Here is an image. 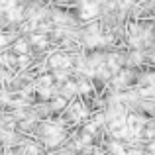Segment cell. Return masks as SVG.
Segmentation results:
<instances>
[{
    "label": "cell",
    "mask_w": 155,
    "mask_h": 155,
    "mask_svg": "<svg viewBox=\"0 0 155 155\" xmlns=\"http://www.w3.org/2000/svg\"><path fill=\"white\" fill-rule=\"evenodd\" d=\"M92 91H94V84H92L91 79L83 77L81 81H77V94L79 96H91Z\"/></svg>",
    "instance_id": "7"
},
{
    "label": "cell",
    "mask_w": 155,
    "mask_h": 155,
    "mask_svg": "<svg viewBox=\"0 0 155 155\" xmlns=\"http://www.w3.org/2000/svg\"><path fill=\"white\" fill-rule=\"evenodd\" d=\"M12 35L10 34H6V31H2L0 30V51L2 49H8V47H10V43H12Z\"/></svg>",
    "instance_id": "8"
},
{
    "label": "cell",
    "mask_w": 155,
    "mask_h": 155,
    "mask_svg": "<svg viewBox=\"0 0 155 155\" xmlns=\"http://www.w3.org/2000/svg\"><path fill=\"white\" fill-rule=\"evenodd\" d=\"M31 45L30 41H28V38H24V35H20V38H14L10 43V51L14 53V55H26V53H30Z\"/></svg>",
    "instance_id": "6"
},
{
    "label": "cell",
    "mask_w": 155,
    "mask_h": 155,
    "mask_svg": "<svg viewBox=\"0 0 155 155\" xmlns=\"http://www.w3.org/2000/svg\"><path fill=\"white\" fill-rule=\"evenodd\" d=\"M69 140V132L63 130V132H57V134H51V136H45V137H39V143L43 145V149H59L61 145H65Z\"/></svg>",
    "instance_id": "4"
},
{
    "label": "cell",
    "mask_w": 155,
    "mask_h": 155,
    "mask_svg": "<svg viewBox=\"0 0 155 155\" xmlns=\"http://www.w3.org/2000/svg\"><path fill=\"white\" fill-rule=\"evenodd\" d=\"M55 155H77V153H75V151H71V149H61V151L57 149Z\"/></svg>",
    "instance_id": "9"
},
{
    "label": "cell",
    "mask_w": 155,
    "mask_h": 155,
    "mask_svg": "<svg viewBox=\"0 0 155 155\" xmlns=\"http://www.w3.org/2000/svg\"><path fill=\"white\" fill-rule=\"evenodd\" d=\"M100 14H102V8H100L98 2H94V0H83V4L79 8V18L83 22H94L96 18H100Z\"/></svg>",
    "instance_id": "3"
},
{
    "label": "cell",
    "mask_w": 155,
    "mask_h": 155,
    "mask_svg": "<svg viewBox=\"0 0 155 155\" xmlns=\"http://www.w3.org/2000/svg\"><path fill=\"white\" fill-rule=\"evenodd\" d=\"M124 59H126V67L136 69L145 63V53H143V49H132L128 55H124Z\"/></svg>",
    "instance_id": "5"
},
{
    "label": "cell",
    "mask_w": 155,
    "mask_h": 155,
    "mask_svg": "<svg viewBox=\"0 0 155 155\" xmlns=\"http://www.w3.org/2000/svg\"><path fill=\"white\" fill-rule=\"evenodd\" d=\"M63 112H65L67 124H83L84 120L91 118L92 110L88 108V104L84 102V100H71Z\"/></svg>",
    "instance_id": "1"
},
{
    "label": "cell",
    "mask_w": 155,
    "mask_h": 155,
    "mask_svg": "<svg viewBox=\"0 0 155 155\" xmlns=\"http://www.w3.org/2000/svg\"><path fill=\"white\" fill-rule=\"evenodd\" d=\"M145 57H147V59H149V63H151L153 67H155V51H149V53H147Z\"/></svg>",
    "instance_id": "10"
},
{
    "label": "cell",
    "mask_w": 155,
    "mask_h": 155,
    "mask_svg": "<svg viewBox=\"0 0 155 155\" xmlns=\"http://www.w3.org/2000/svg\"><path fill=\"white\" fill-rule=\"evenodd\" d=\"M45 63H47V67H49L51 71H55V69H71V65H73L71 51H67V49H55V51H51Z\"/></svg>",
    "instance_id": "2"
}]
</instances>
